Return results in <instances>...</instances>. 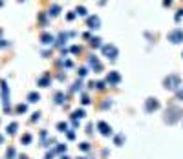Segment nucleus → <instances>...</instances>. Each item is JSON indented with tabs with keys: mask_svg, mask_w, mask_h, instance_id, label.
<instances>
[{
	"mask_svg": "<svg viewBox=\"0 0 183 159\" xmlns=\"http://www.w3.org/2000/svg\"><path fill=\"white\" fill-rule=\"evenodd\" d=\"M176 95H178V99H180V101H183V88H180V90H178Z\"/></svg>",
	"mask_w": 183,
	"mask_h": 159,
	"instance_id": "9",
	"label": "nucleus"
},
{
	"mask_svg": "<svg viewBox=\"0 0 183 159\" xmlns=\"http://www.w3.org/2000/svg\"><path fill=\"white\" fill-rule=\"evenodd\" d=\"M15 130H17V125H11V126H9V133H13Z\"/></svg>",
	"mask_w": 183,
	"mask_h": 159,
	"instance_id": "10",
	"label": "nucleus"
},
{
	"mask_svg": "<svg viewBox=\"0 0 183 159\" xmlns=\"http://www.w3.org/2000/svg\"><path fill=\"white\" fill-rule=\"evenodd\" d=\"M167 112H170V119H167L169 123H176V121H178V117H180L181 113H183L181 110H178V108H174V106H170Z\"/></svg>",
	"mask_w": 183,
	"mask_h": 159,
	"instance_id": "4",
	"label": "nucleus"
},
{
	"mask_svg": "<svg viewBox=\"0 0 183 159\" xmlns=\"http://www.w3.org/2000/svg\"><path fill=\"white\" fill-rule=\"evenodd\" d=\"M62 159H68V157H62Z\"/></svg>",
	"mask_w": 183,
	"mask_h": 159,
	"instance_id": "11",
	"label": "nucleus"
},
{
	"mask_svg": "<svg viewBox=\"0 0 183 159\" xmlns=\"http://www.w3.org/2000/svg\"><path fill=\"white\" fill-rule=\"evenodd\" d=\"M38 101V93H29V102H37Z\"/></svg>",
	"mask_w": 183,
	"mask_h": 159,
	"instance_id": "8",
	"label": "nucleus"
},
{
	"mask_svg": "<svg viewBox=\"0 0 183 159\" xmlns=\"http://www.w3.org/2000/svg\"><path fill=\"white\" fill-rule=\"evenodd\" d=\"M105 53L108 55V59H112V61L117 57V49L113 48V46H106V48H105Z\"/></svg>",
	"mask_w": 183,
	"mask_h": 159,
	"instance_id": "5",
	"label": "nucleus"
},
{
	"mask_svg": "<svg viewBox=\"0 0 183 159\" xmlns=\"http://www.w3.org/2000/svg\"><path fill=\"white\" fill-rule=\"evenodd\" d=\"M169 40H170L172 44L183 42V31H181V29H174V31H170V33H169Z\"/></svg>",
	"mask_w": 183,
	"mask_h": 159,
	"instance_id": "2",
	"label": "nucleus"
},
{
	"mask_svg": "<svg viewBox=\"0 0 183 159\" xmlns=\"http://www.w3.org/2000/svg\"><path fill=\"white\" fill-rule=\"evenodd\" d=\"M119 81H121V77L117 75L115 71H112L110 75H108V82H112V84H117V82H119Z\"/></svg>",
	"mask_w": 183,
	"mask_h": 159,
	"instance_id": "6",
	"label": "nucleus"
},
{
	"mask_svg": "<svg viewBox=\"0 0 183 159\" xmlns=\"http://www.w3.org/2000/svg\"><path fill=\"white\" fill-rule=\"evenodd\" d=\"M145 108H147V112H156L157 108H159V101H157V99H147Z\"/></svg>",
	"mask_w": 183,
	"mask_h": 159,
	"instance_id": "3",
	"label": "nucleus"
},
{
	"mask_svg": "<svg viewBox=\"0 0 183 159\" xmlns=\"http://www.w3.org/2000/svg\"><path fill=\"white\" fill-rule=\"evenodd\" d=\"M99 128H101V132L105 133V135H110V133H112V130H110V126H108L106 123H99Z\"/></svg>",
	"mask_w": 183,
	"mask_h": 159,
	"instance_id": "7",
	"label": "nucleus"
},
{
	"mask_svg": "<svg viewBox=\"0 0 183 159\" xmlns=\"http://www.w3.org/2000/svg\"><path fill=\"white\" fill-rule=\"evenodd\" d=\"M180 82L181 81H180V77H178V75H169V77L165 79V88H167V90H176L178 86H181Z\"/></svg>",
	"mask_w": 183,
	"mask_h": 159,
	"instance_id": "1",
	"label": "nucleus"
}]
</instances>
